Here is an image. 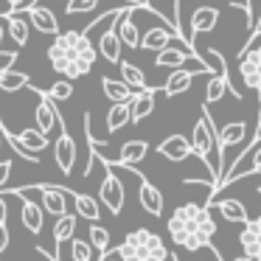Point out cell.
<instances>
[{"label": "cell", "instance_id": "obj_1", "mask_svg": "<svg viewBox=\"0 0 261 261\" xmlns=\"http://www.w3.org/2000/svg\"><path fill=\"white\" fill-rule=\"evenodd\" d=\"M96 45H93V37L82 31H59L54 37L51 48H48V65H51L57 73H62L65 79H82L93 70L96 65Z\"/></svg>", "mask_w": 261, "mask_h": 261}, {"label": "cell", "instance_id": "obj_2", "mask_svg": "<svg viewBox=\"0 0 261 261\" xmlns=\"http://www.w3.org/2000/svg\"><path fill=\"white\" fill-rule=\"evenodd\" d=\"M214 233H216V222L211 216V205L186 202L177 205L174 214L169 216V236L182 250L197 253V250L208 247Z\"/></svg>", "mask_w": 261, "mask_h": 261}, {"label": "cell", "instance_id": "obj_3", "mask_svg": "<svg viewBox=\"0 0 261 261\" xmlns=\"http://www.w3.org/2000/svg\"><path fill=\"white\" fill-rule=\"evenodd\" d=\"M191 146H194V154L199 160H205L211 169V174L216 177L219 182V174H222V149H219V138H216V126L208 115V107H202L197 124L191 129Z\"/></svg>", "mask_w": 261, "mask_h": 261}, {"label": "cell", "instance_id": "obj_4", "mask_svg": "<svg viewBox=\"0 0 261 261\" xmlns=\"http://www.w3.org/2000/svg\"><path fill=\"white\" fill-rule=\"evenodd\" d=\"M121 253L124 261H166L169 258V250H166L163 239L158 236L149 227H135V230L126 233L124 244L115 247Z\"/></svg>", "mask_w": 261, "mask_h": 261}, {"label": "cell", "instance_id": "obj_5", "mask_svg": "<svg viewBox=\"0 0 261 261\" xmlns=\"http://www.w3.org/2000/svg\"><path fill=\"white\" fill-rule=\"evenodd\" d=\"M239 73H242L244 87L255 90V85L261 79V37L258 34L244 45L242 57H239Z\"/></svg>", "mask_w": 261, "mask_h": 261}, {"label": "cell", "instance_id": "obj_6", "mask_svg": "<svg viewBox=\"0 0 261 261\" xmlns=\"http://www.w3.org/2000/svg\"><path fill=\"white\" fill-rule=\"evenodd\" d=\"M98 199L104 202V208H110V214L118 216L124 208V182L115 177V171L104 163V180L98 186Z\"/></svg>", "mask_w": 261, "mask_h": 261}, {"label": "cell", "instance_id": "obj_7", "mask_svg": "<svg viewBox=\"0 0 261 261\" xmlns=\"http://www.w3.org/2000/svg\"><path fill=\"white\" fill-rule=\"evenodd\" d=\"M29 191H34L37 197H40V205L45 214L51 216H62L68 214V199H70V188L65 191V188L59 186H25Z\"/></svg>", "mask_w": 261, "mask_h": 261}, {"label": "cell", "instance_id": "obj_8", "mask_svg": "<svg viewBox=\"0 0 261 261\" xmlns=\"http://www.w3.org/2000/svg\"><path fill=\"white\" fill-rule=\"evenodd\" d=\"M34 93L40 96V101H37V107H34L37 129H40V132H45V135L51 138L54 132H59V129H62V118H59L57 107H54V101L45 96V93H42V90H34Z\"/></svg>", "mask_w": 261, "mask_h": 261}, {"label": "cell", "instance_id": "obj_9", "mask_svg": "<svg viewBox=\"0 0 261 261\" xmlns=\"http://www.w3.org/2000/svg\"><path fill=\"white\" fill-rule=\"evenodd\" d=\"M171 40H182V37L174 31V25H171L169 20L160 17L158 25L146 29V34L141 37V48H143V51H160V48H166ZM188 45H191V42H188Z\"/></svg>", "mask_w": 261, "mask_h": 261}, {"label": "cell", "instance_id": "obj_10", "mask_svg": "<svg viewBox=\"0 0 261 261\" xmlns=\"http://www.w3.org/2000/svg\"><path fill=\"white\" fill-rule=\"evenodd\" d=\"M216 138H219V149L225 152V149H242V146H250V141H253L255 135H250L247 132V124L244 121H230V124H225L219 132H216Z\"/></svg>", "mask_w": 261, "mask_h": 261}, {"label": "cell", "instance_id": "obj_11", "mask_svg": "<svg viewBox=\"0 0 261 261\" xmlns=\"http://www.w3.org/2000/svg\"><path fill=\"white\" fill-rule=\"evenodd\" d=\"M219 17H222V9H216V6H197L194 9V14H191V34H188V40H197L199 34H211V31L216 29V23H219Z\"/></svg>", "mask_w": 261, "mask_h": 261}, {"label": "cell", "instance_id": "obj_12", "mask_svg": "<svg viewBox=\"0 0 261 261\" xmlns=\"http://www.w3.org/2000/svg\"><path fill=\"white\" fill-rule=\"evenodd\" d=\"M158 154L166 160H171V163H182V160H188L194 154V146H191V138L186 135H169L166 141L158 143Z\"/></svg>", "mask_w": 261, "mask_h": 261}, {"label": "cell", "instance_id": "obj_13", "mask_svg": "<svg viewBox=\"0 0 261 261\" xmlns=\"http://www.w3.org/2000/svg\"><path fill=\"white\" fill-rule=\"evenodd\" d=\"M239 247L244 255L261 261V216L244 222V227L239 230Z\"/></svg>", "mask_w": 261, "mask_h": 261}, {"label": "cell", "instance_id": "obj_14", "mask_svg": "<svg viewBox=\"0 0 261 261\" xmlns=\"http://www.w3.org/2000/svg\"><path fill=\"white\" fill-rule=\"evenodd\" d=\"M188 57H194V48L188 45V42H182V40H177V45H166V48H160L158 51V57H154V68H182L186 65V59Z\"/></svg>", "mask_w": 261, "mask_h": 261}, {"label": "cell", "instance_id": "obj_15", "mask_svg": "<svg viewBox=\"0 0 261 261\" xmlns=\"http://www.w3.org/2000/svg\"><path fill=\"white\" fill-rule=\"evenodd\" d=\"M132 9H138V6H126L124 12L118 14V20H115V31H118L121 45L124 48H141V31H138L135 12H132Z\"/></svg>", "mask_w": 261, "mask_h": 261}, {"label": "cell", "instance_id": "obj_16", "mask_svg": "<svg viewBox=\"0 0 261 261\" xmlns=\"http://www.w3.org/2000/svg\"><path fill=\"white\" fill-rule=\"evenodd\" d=\"M54 158H57L59 171H65V174H70V171H73V163H76V141L70 138V132L65 129V126L59 129L57 143H54Z\"/></svg>", "mask_w": 261, "mask_h": 261}, {"label": "cell", "instance_id": "obj_17", "mask_svg": "<svg viewBox=\"0 0 261 261\" xmlns=\"http://www.w3.org/2000/svg\"><path fill=\"white\" fill-rule=\"evenodd\" d=\"M158 90L146 87V90H135V96L129 98V124H141L143 118L154 113V104H158Z\"/></svg>", "mask_w": 261, "mask_h": 261}, {"label": "cell", "instance_id": "obj_18", "mask_svg": "<svg viewBox=\"0 0 261 261\" xmlns=\"http://www.w3.org/2000/svg\"><path fill=\"white\" fill-rule=\"evenodd\" d=\"M121 12H124V9H121ZM121 12H118V14H121ZM118 14L110 20V29L104 31L101 37H98V48H96V51L101 54V57L107 59L110 65H118V62H121V48H124V45H121L118 31H115V20H118Z\"/></svg>", "mask_w": 261, "mask_h": 261}, {"label": "cell", "instance_id": "obj_19", "mask_svg": "<svg viewBox=\"0 0 261 261\" xmlns=\"http://www.w3.org/2000/svg\"><path fill=\"white\" fill-rule=\"evenodd\" d=\"M141 188H138V199H141V208L146 211L149 216H160L163 214V194H160L158 186H152V182L146 180V177H141Z\"/></svg>", "mask_w": 261, "mask_h": 261}, {"label": "cell", "instance_id": "obj_20", "mask_svg": "<svg viewBox=\"0 0 261 261\" xmlns=\"http://www.w3.org/2000/svg\"><path fill=\"white\" fill-rule=\"evenodd\" d=\"M29 23L34 25L40 34H48V37H57L59 34V20L51 9H42V6H29Z\"/></svg>", "mask_w": 261, "mask_h": 261}, {"label": "cell", "instance_id": "obj_21", "mask_svg": "<svg viewBox=\"0 0 261 261\" xmlns=\"http://www.w3.org/2000/svg\"><path fill=\"white\" fill-rule=\"evenodd\" d=\"M194 57L202 59V65L208 68V73L222 76V79L230 82V73H227V62H225V57H222L216 48H199V45H194Z\"/></svg>", "mask_w": 261, "mask_h": 261}, {"label": "cell", "instance_id": "obj_22", "mask_svg": "<svg viewBox=\"0 0 261 261\" xmlns=\"http://www.w3.org/2000/svg\"><path fill=\"white\" fill-rule=\"evenodd\" d=\"M20 222H23V227L31 233V236H37V233L42 230V225H45V211H42V205L40 202H31V199H23Z\"/></svg>", "mask_w": 261, "mask_h": 261}, {"label": "cell", "instance_id": "obj_23", "mask_svg": "<svg viewBox=\"0 0 261 261\" xmlns=\"http://www.w3.org/2000/svg\"><path fill=\"white\" fill-rule=\"evenodd\" d=\"M6 34L12 37L20 48H25L29 45V37H31V23L20 12H12V14H6Z\"/></svg>", "mask_w": 261, "mask_h": 261}, {"label": "cell", "instance_id": "obj_24", "mask_svg": "<svg viewBox=\"0 0 261 261\" xmlns=\"http://www.w3.org/2000/svg\"><path fill=\"white\" fill-rule=\"evenodd\" d=\"M211 208H216L222 216H225L227 222H239V225H244V222L250 219L247 216V208H244L239 199H222V197H216V199H211Z\"/></svg>", "mask_w": 261, "mask_h": 261}, {"label": "cell", "instance_id": "obj_25", "mask_svg": "<svg viewBox=\"0 0 261 261\" xmlns=\"http://www.w3.org/2000/svg\"><path fill=\"white\" fill-rule=\"evenodd\" d=\"M70 202H73V208H76V216H82V219H87V222H98V219H101V208H98V199L87 197V194H76V191H70Z\"/></svg>", "mask_w": 261, "mask_h": 261}, {"label": "cell", "instance_id": "obj_26", "mask_svg": "<svg viewBox=\"0 0 261 261\" xmlns=\"http://www.w3.org/2000/svg\"><path fill=\"white\" fill-rule=\"evenodd\" d=\"M194 82V70H186V68H174V73L169 76V82L163 85V96L174 98V96H182V93L191 87Z\"/></svg>", "mask_w": 261, "mask_h": 261}, {"label": "cell", "instance_id": "obj_27", "mask_svg": "<svg viewBox=\"0 0 261 261\" xmlns=\"http://www.w3.org/2000/svg\"><path fill=\"white\" fill-rule=\"evenodd\" d=\"M76 225H79V216L70 214V211H68V214H62V216H57V225H54V244H57V250L62 247L65 242L73 239Z\"/></svg>", "mask_w": 261, "mask_h": 261}, {"label": "cell", "instance_id": "obj_28", "mask_svg": "<svg viewBox=\"0 0 261 261\" xmlns=\"http://www.w3.org/2000/svg\"><path fill=\"white\" fill-rule=\"evenodd\" d=\"M146 154H149V141H126L115 160H118L121 166H135V163H141Z\"/></svg>", "mask_w": 261, "mask_h": 261}, {"label": "cell", "instance_id": "obj_29", "mask_svg": "<svg viewBox=\"0 0 261 261\" xmlns=\"http://www.w3.org/2000/svg\"><path fill=\"white\" fill-rule=\"evenodd\" d=\"M20 141V146L23 149H29V152H34V154H40V152H45L48 149V143H51V138L45 135V132H40L37 126H29V129H23L20 135H14Z\"/></svg>", "mask_w": 261, "mask_h": 261}, {"label": "cell", "instance_id": "obj_30", "mask_svg": "<svg viewBox=\"0 0 261 261\" xmlns=\"http://www.w3.org/2000/svg\"><path fill=\"white\" fill-rule=\"evenodd\" d=\"M101 90H104V96H107L113 104H118V101H129V98L135 96V90H132V87L126 85L124 79L115 82V79H110V76H104V79H101Z\"/></svg>", "mask_w": 261, "mask_h": 261}, {"label": "cell", "instance_id": "obj_31", "mask_svg": "<svg viewBox=\"0 0 261 261\" xmlns=\"http://www.w3.org/2000/svg\"><path fill=\"white\" fill-rule=\"evenodd\" d=\"M222 96L242 98V96H239V90H236V87H233L227 79H222V76H214V79L208 82V87H205V104H214V101H219Z\"/></svg>", "mask_w": 261, "mask_h": 261}, {"label": "cell", "instance_id": "obj_32", "mask_svg": "<svg viewBox=\"0 0 261 261\" xmlns=\"http://www.w3.org/2000/svg\"><path fill=\"white\" fill-rule=\"evenodd\" d=\"M31 85V79H29V73H23V70H3L0 73V93H17V90H23V87H29Z\"/></svg>", "mask_w": 261, "mask_h": 261}, {"label": "cell", "instance_id": "obj_33", "mask_svg": "<svg viewBox=\"0 0 261 261\" xmlns=\"http://www.w3.org/2000/svg\"><path fill=\"white\" fill-rule=\"evenodd\" d=\"M121 79L126 82V85L132 87V90H146L149 87V82H146V76H143V70L138 68L135 62H124V59H121Z\"/></svg>", "mask_w": 261, "mask_h": 261}, {"label": "cell", "instance_id": "obj_34", "mask_svg": "<svg viewBox=\"0 0 261 261\" xmlns=\"http://www.w3.org/2000/svg\"><path fill=\"white\" fill-rule=\"evenodd\" d=\"M126 124H129V101L113 104L110 113H107V129L110 132H118V129H124Z\"/></svg>", "mask_w": 261, "mask_h": 261}, {"label": "cell", "instance_id": "obj_35", "mask_svg": "<svg viewBox=\"0 0 261 261\" xmlns=\"http://www.w3.org/2000/svg\"><path fill=\"white\" fill-rule=\"evenodd\" d=\"M70 258L73 261H98V250L93 247L90 242L73 239V242H70Z\"/></svg>", "mask_w": 261, "mask_h": 261}, {"label": "cell", "instance_id": "obj_36", "mask_svg": "<svg viewBox=\"0 0 261 261\" xmlns=\"http://www.w3.org/2000/svg\"><path fill=\"white\" fill-rule=\"evenodd\" d=\"M45 96L51 98V101H68V98H73V85H70V79H59L48 87Z\"/></svg>", "mask_w": 261, "mask_h": 261}, {"label": "cell", "instance_id": "obj_37", "mask_svg": "<svg viewBox=\"0 0 261 261\" xmlns=\"http://www.w3.org/2000/svg\"><path fill=\"white\" fill-rule=\"evenodd\" d=\"M90 244L98 253H104L110 247V230L104 225H98V222H93V227H90Z\"/></svg>", "mask_w": 261, "mask_h": 261}, {"label": "cell", "instance_id": "obj_38", "mask_svg": "<svg viewBox=\"0 0 261 261\" xmlns=\"http://www.w3.org/2000/svg\"><path fill=\"white\" fill-rule=\"evenodd\" d=\"M101 0H68L65 6V14H85V12H93Z\"/></svg>", "mask_w": 261, "mask_h": 261}, {"label": "cell", "instance_id": "obj_39", "mask_svg": "<svg viewBox=\"0 0 261 261\" xmlns=\"http://www.w3.org/2000/svg\"><path fill=\"white\" fill-rule=\"evenodd\" d=\"M17 57H20L17 51H6V48H0V73H3V70H9V68H14Z\"/></svg>", "mask_w": 261, "mask_h": 261}, {"label": "cell", "instance_id": "obj_40", "mask_svg": "<svg viewBox=\"0 0 261 261\" xmlns=\"http://www.w3.org/2000/svg\"><path fill=\"white\" fill-rule=\"evenodd\" d=\"M9 177H12V163H9V160H0V191L6 188Z\"/></svg>", "mask_w": 261, "mask_h": 261}, {"label": "cell", "instance_id": "obj_41", "mask_svg": "<svg viewBox=\"0 0 261 261\" xmlns=\"http://www.w3.org/2000/svg\"><path fill=\"white\" fill-rule=\"evenodd\" d=\"M98 261H124V258H121V253H118V250H115V247H113V250L107 247V250H104L101 255H98Z\"/></svg>", "mask_w": 261, "mask_h": 261}, {"label": "cell", "instance_id": "obj_42", "mask_svg": "<svg viewBox=\"0 0 261 261\" xmlns=\"http://www.w3.org/2000/svg\"><path fill=\"white\" fill-rule=\"evenodd\" d=\"M9 242H12V236H9V227H6V225H0V253H6Z\"/></svg>", "mask_w": 261, "mask_h": 261}, {"label": "cell", "instance_id": "obj_43", "mask_svg": "<svg viewBox=\"0 0 261 261\" xmlns=\"http://www.w3.org/2000/svg\"><path fill=\"white\" fill-rule=\"evenodd\" d=\"M6 3L12 6V12H25L31 6V0H6Z\"/></svg>", "mask_w": 261, "mask_h": 261}, {"label": "cell", "instance_id": "obj_44", "mask_svg": "<svg viewBox=\"0 0 261 261\" xmlns=\"http://www.w3.org/2000/svg\"><path fill=\"white\" fill-rule=\"evenodd\" d=\"M6 219H9V208H6V199L0 197V225H6Z\"/></svg>", "mask_w": 261, "mask_h": 261}, {"label": "cell", "instance_id": "obj_45", "mask_svg": "<svg viewBox=\"0 0 261 261\" xmlns=\"http://www.w3.org/2000/svg\"><path fill=\"white\" fill-rule=\"evenodd\" d=\"M3 40H6V17H0V48H3Z\"/></svg>", "mask_w": 261, "mask_h": 261}, {"label": "cell", "instance_id": "obj_46", "mask_svg": "<svg viewBox=\"0 0 261 261\" xmlns=\"http://www.w3.org/2000/svg\"><path fill=\"white\" fill-rule=\"evenodd\" d=\"M138 3H141L143 9H149V12H154V9H158V6H154V0H138Z\"/></svg>", "mask_w": 261, "mask_h": 261}, {"label": "cell", "instance_id": "obj_47", "mask_svg": "<svg viewBox=\"0 0 261 261\" xmlns=\"http://www.w3.org/2000/svg\"><path fill=\"white\" fill-rule=\"evenodd\" d=\"M225 261V258H222ZM233 261H255V258H250V255H239V258H233Z\"/></svg>", "mask_w": 261, "mask_h": 261}, {"label": "cell", "instance_id": "obj_48", "mask_svg": "<svg viewBox=\"0 0 261 261\" xmlns=\"http://www.w3.org/2000/svg\"><path fill=\"white\" fill-rule=\"evenodd\" d=\"M255 34H258V37H261V23H258V25H255Z\"/></svg>", "mask_w": 261, "mask_h": 261}, {"label": "cell", "instance_id": "obj_49", "mask_svg": "<svg viewBox=\"0 0 261 261\" xmlns=\"http://www.w3.org/2000/svg\"><path fill=\"white\" fill-rule=\"evenodd\" d=\"M0 146H3V129H0Z\"/></svg>", "mask_w": 261, "mask_h": 261}, {"label": "cell", "instance_id": "obj_50", "mask_svg": "<svg viewBox=\"0 0 261 261\" xmlns=\"http://www.w3.org/2000/svg\"><path fill=\"white\" fill-rule=\"evenodd\" d=\"M258 104H261V101H258ZM258 124H261V110H258Z\"/></svg>", "mask_w": 261, "mask_h": 261}, {"label": "cell", "instance_id": "obj_51", "mask_svg": "<svg viewBox=\"0 0 261 261\" xmlns=\"http://www.w3.org/2000/svg\"><path fill=\"white\" fill-rule=\"evenodd\" d=\"M177 3H180V0H174V6H177Z\"/></svg>", "mask_w": 261, "mask_h": 261}, {"label": "cell", "instance_id": "obj_52", "mask_svg": "<svg viewBox=\"0 0 261 261\" xmlns=\"http://www.w3.org/2000/svg\"><path fill=\"white\" fill-rule=\"evenodd\" d=\"M258 194H261V186H258Z\"/></svg>", "mask_w": 261, "mask_h": 261}]
</instances>
